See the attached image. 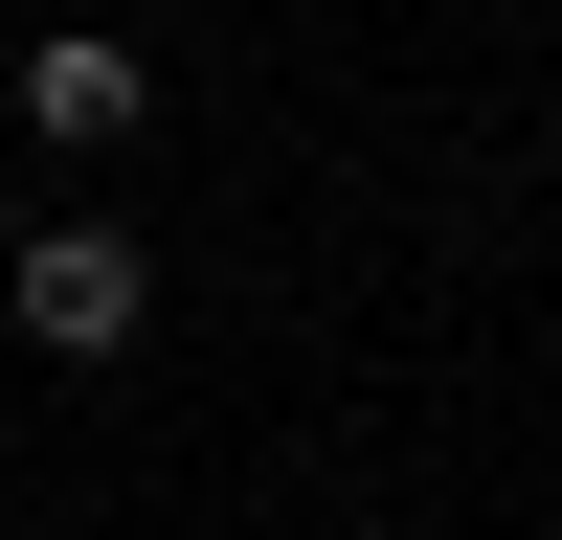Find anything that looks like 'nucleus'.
I'll return each instance as SVG.
<instances>
[{"instance_id": "nucleus-1", "label": "nucleus", "mask_w": 562, "mask_h": 540, "mask_svg": "<svg viewBox=\"0 0 562 540\" xmlns=\"http://www.w3.org/2000/svg\"><path fill=\"white\" fill-rule=\"evenodd\" d=\"M135 315H158V248L135 225H23L0 248V338L23 360H135Z\"/></svg>"}, {"instance_id": "nucleus-3", "label": "nucleus", "mask_w": 562, "mask_h": 540, "mask_svg": "<svg viewBox=\"0 0 562 540\" xmlns=\"http://www.w3.org/2000/svg\"><path fill=\"white\" fill-rule=\"evenodd\" d=\"M0 248H23V203H0Z\"/></svg>"}, {"instance_id": "nucleus-2", "label": "nucleus", "mask_w": 562, "mask_h": 540, "mask_svg": "<svg viewBox=\"0 0 562 540\" xmlns=\"http://www.w3.org/2000/svg\"><path fill=\"white\" fill-rule=\"evenodd\" d=\"M135 113H158V68H135L113 23H45V45H23V135H68V158H90V135H135Z\"/></svg>"}]
</instances>
